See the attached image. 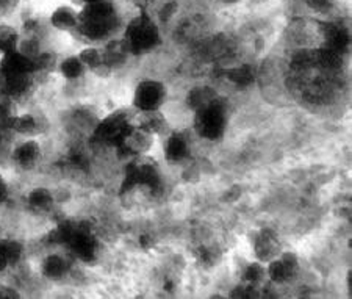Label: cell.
<instances>
[{
	"instance_id": "6da1fadb",
	"label": "cell",
	"mask_w": 352,
	"mask_h": 299,
	"mask_svg": "<svg viewBox=\"0 0 352 299\" xmlns=\"http://www.w3.org/2000/svg\"><path fill=\"white\" fill-rule=\"evenodd\" d=\"M122 16L113 0L85 5L78 10V24L74 35L87 44H104L122 30Z\"/></svg>"
},
{
	"instance_id": "7a4b0ae2",
	"label": "cell",
	"mask_w": 352,
	"mask_h": 299,
	"mask_svg": "<svg viewBox=\"0 0 352 299\" xmlns=\"http://www.w3.org/2000/svg\"><path fill=\"white\" fill-rule=\"evenodd\" d=\"M119 39L129 55H147L162 44V28L149 13L141 11L122 25Z\"/></svg>"
},
{
	"instance_id": "3957f363",
	"label": "cell",
	"mask_w": 352,
	"mask_h": 299,
	"mask_svg": "<svg viewBox=\"0 0 352 299\" xmlns=\"http://www.w3.org/2000/svg\"><path fill=\"white\" fill-rule=\"evenodd\" d=\"M192 126L199 138L217 141L224 137L227 127V110L224 104L217 98H212L206 104L195 109Z\"/></svg>"
},
{
	"instance_id": "277c9868",
	"label": "cell",
	"mask_w": 352,
	"mask_h": 299,
	"mask_svg": "<svg viewBox=\"0 0 352 299\" xmlns=\"http://www.w3.org/2000/svg\"><path fill=\"white\" fill-rule=\"evenodd\" d=\"M168 87L158 78L146 77L135 85L132 105L136 113L163 110L168 102Z\"/></svg>"
},
{
	"instance_id": "5b68a950",
	"label": "cell",
	"mask_w": 352,
	"mask_h": 299,
	"mask_svg": "<svg viewBox=\"0 0 352 299\" xmlns=\"http://www.w3.org/2000/svg\"><path fill=\"white\" fill-rule=\"evenodd\" d=\"M133 118L126 115L124 111H113L110 115H107L94 124L93 127V140L99 144L113 146V148H119L124 135L129 132V129L132 127Z\"/></svg>"
},
{
	"instance_id": "8992f818",
	"label": "cell",
	"mask_w": 352,
	"mask_h": 299,
	"mask_svg": "<svg viewBox=\"0 0 352 299\" xmlns=\"http://www.w3.org/2000/svg\"><path fill=\"white\" fill-rule=\"evenodd\" d=\"M10 160L21 171H33L43 160V146L38 138H21L10 152Z\"/></svg>"
},
{
	"instance_id": "52a82bcc",
	"label": "cell",
	"mask_w": 352,
	"mask_h": 299,
	"mask_svg": "<svg viewBox=\"0 0 352 299\" xmlns=\"http://www.w3.org/2000/svg\"><path fill=\"white\" fill-rule=\"evenodd\" d=\"M266 267V279L276 285H285L296 278L299 273V258L294 252L282 251L279 256L272 258Z\"/></svg>"
},
{
	"instance_id": "ba28073f",
	"label": "cell",
	"mask_w": 352,
	"mask_h": 299,
	"mask_svg": "<svg viewBox=\"0 0 352 299\" xmlns=\"http://www.w3.org/2000/svg\"><path fill=\"white\" fill-rule=\"evenodd\" d=\"M74 268V258L67 252H49L39 263V273L43 278L60 282L71 276Z\"/></svg>"
},
{
	"instance_id": "9c48e42d",
	"label": "cell",
	"mask_w": 352,
	"mask_h": 299,
	"mask_svg": "<svg viewBox=\"0 0 352 299\" xmlns=\"http://www.w3.org/2000/svg\"><path fill=\"white\" fill-rule=\"evenodd\" d=\"M252 250L254 256L258 262L268 263L272 258L279 256L283 251L282 241L274 230L271 229H262L258 230L252 239Z\"/></svg>"
},
{
	"instance_id": "30bf717a",
	"label": "cell",
	"mask_w": 352,
	"mask_h": 299,
	"mask_svg": "<svg viewBox=\"0 0 352 299\" xmlns=\"http://www.w3.org/2000/svg\"><path fill=\"white\" fill-rule=\"evenodd\" d=\"M191 154V141L184 132L171 131L163 137V155L166 162L179 165L188 160Z\"/></svg>"
},
{
	"instance_id": "8fae6325",
	"label": "cell",
	"mask_w": 352,
	"mask_h": 299,
	"mask_svg": "<svg viewBox=\"0 0 352 299\" xmlns=\"http://www.w3.org/2000/svg\"><path fill=\"white\" fill-rule=\"evenodd\" d=\"M44 132L45 126L43 118L32 111L18 113L11 126V135L19 138H39Z\"/></svg>"
},
{
	"instance_id": "7c38bea8",
	"label": "cell",
	"mask_w": 352,
	"mask_h": 299,
	"mask_svg": "<svg viewBox=\"0 0 352 299\" xmlns=\"http://www.w3.org/2000/svg\"><path fill=\"white\" fill-rule=\"evenodd\" d=\"M78 24V10L72 5H60L49 16V25L55 32L74 35Z\"/></svg>"
},
{
	"instance_id": "4fadbf2b",
	"label": "cell",
	"mask_w": 352,
	"mask_h": 299,
	"mask_svg": "<svg viewBox=\"0 0 352 299\" xmlns=\"http://www.w3.org/2000/svg\"><path fill=\"white\" fill-rule=\"evenodd\" d=\"M25 204L35 215H47L55 206V196L47 187H35L25 195Z\"/></svg>"
},
{
	"instance_id": "5bb4252c",
	"label": "cell",
	"mask_w": 352,
	"mask_h": 299,
	"mask_svg": "<svg viewBox=\"0 0 352 299\" xmlns=\"http://www.w3.org/2000/svg\"><path fill=\"white\" fill-rule=\"evenodd\" d=\"M77 55L82 60L85 67H87L88 74L89 72L91 74H105V72H110L105 63L102 44H87Z\"/></svg>"
},
{
	"instance_id": "9a60e30c",
	"label": "cell",
	"mask_w": 352,
	"mask_h": 299,
	"mask_svg": "<svg viewBox=\"0 0 352 299\" xmlns=\"http://www.w3.org/2000/svg\"><path fill=\"white\" fill-rule=\"evenodd\" d=\"M24 258V245L14 239H0V273L19 265Z\"/></svg>"
},
{
	"instance_id": "2e32d148",
	"label": "cell",
	"mask_w": 352,
	"mask_h": 299,
	"mask_svg": "<svg viewBox=\"0 0 352 299\" xmlns=\"http://www.w3.org/2000/svg\"><path fill=\"white\" fill-rule=\"evenodd\" d=\"M56 71H58V74L63 77L66 82L71 83L82 80V78L87 77L88 74L87 67L82 63V60L78 58V55L63 56V58L56 63Z\"/></svg>"
},
{
	"instance_id": "e0dca14e",
	"label": "cell",
	"mask_w": 352,
	"mask_h": 299,
	"mask_svg": "<svg viewBox=\"0 0 352 299\" xmlns=\"http://www.w3.org/2000/svg\"><path fill=\"white\" fill-rule=\"evenodd\" d=\"M19 39L21 32L18 28L8 24L7 21L0 22V60H2L7 54L18 49Z\"/></svg>"
},
{
	"instance_id": "ac0fdd59",
	"label": "cell",
	"mask_w": 352,
	"mask_h": 299,
	"mask_svg": "<svg viewBox=\"0 0 352 299\" xmlns=\"http://www.w3.org/2000/svg\"><path fill=\"white\" fill-rule=\"evenodd\" d=\"M265 279H266V267L265 263L258 261L248 263L241 273V280L244 282V285L249 287V289H255V287L263 284Z\"/></svg>"
},
{
	"instance_id": "d6986e66",
	"label": "cell",
	"mask_w": 352,
	"mask_h": 299,
	"mask_svg": "<svg viewBox=\"0 0 352 299\" xmlns=\"http://www.w3.org/2000/svg\"><path fill=\"white\" fill-rule=\"evenodd\" d=\"M21 0H0V22L7 21L19 8Z\"/></svg>"
},
{
	"instance_id": "ffe728a7",
	"label": "cell",
	"mask_w": 352,
	"mask_h": 299,
	"mask_svg": "<svg viewBox=\"0 0 352 299\" xmlns=\"http://www.w3.org/2000/svg\"><path fill=\"white\" fill-rule=\"evenodd\" d=\"M305 3H307V7L311 11H315V13H320V14L329 13L331 8L333 7L332 0H305Z\"/></svg>"
},
{
	"instance_id": "44dd1931",
	"label": "cell",
	"mask_w": 352,
	"mask_h": 299,
	"mask_svg": "<svg viewBox=\"0 0 352 299\" xmlns=\"http://www.w3.org/2000/svg\"><path fill=\"white\" fill-rule=\"evenodd\" d=\"M10 195H11L10 184L3 176H0V206H3L5 202L10 199Z\"/></svg>"
},
{
	"instance_id": "7402d4cb",
	"label": "cell",
	"mask_w": 352,
	"mask_h": 299,
	"mask_svg": "<svg viewBox=\"0 0 352 299\" xmlns=\"http://www.w3.org/2000/svg\"><path fill=\"white\" fill-rule=\"evenodd\" d=\"M21 295L18 291H16L13 287H0V298H19Z\"/></svg>"
},
{
	"instance_id": "603a6c76",
	"label": "cell",
	"mask_w": 352,
	"mask_h": 299,
	"mask_svg": "<svg viewBox=\"0 0 352 299\" xmlns=\"http://www.w3.org/2000/svg\"><path fill=\"white\" fill-rule=\"evenodd\" d=\"M76 2H77L78 5H82V7H85V5H89V3L99 2V0H76Z\"/></svg>"
},
{
	"instance_id": "cb8c5ba5",
	"label": "cell",
	"mask_w": 352,
	"mask_h": 299,
	"mask_svg": "<svg viewBox=\"0 0 352 299\" xmlns=\"http://www.w3.org/2000/svg\"><path fill=\"white\" fill-rule=\"evenodd\" d=\"M218 2H223V3H234V2H238V0H218Z\"/></svg>"
}]
</instances>
